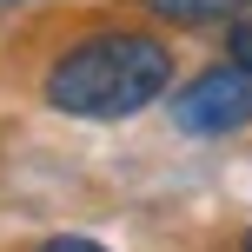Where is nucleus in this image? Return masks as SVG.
<instances>
[{
    "label": "nucleus",
    "instance_id": "nucleus-1",
    "mask_svg": "<svg viewBox=\"0 0 252 252\" xmlns=\"http://www.w3.org/2000/svg\"><path fill=\"white\" fill-rule=\"evenodd\" d=\"M173 87V47L153 33H93L47 66V106L73 120H133Z\"/></svg>",
    "mask_w": 252,
    "mask_h": 252
},
{
    "label": "nucleus",
    "instance_id": "nucleus-2",
    "mask_svg": "<svg viewBox=\"0 0 252 252\" xmlns=\"http://www.w3.org/2000/svg\"><path fill=\"white\" fill-rule=\"evenodd\" d=\"M173 126L186 139H226L239 126H252V73L239 60L206 66L199 80H186L173 93Z\"/></svg>",
    "mask_w": 252,
    "mask_h": 252
},
{
    "label": "nucleus",
    "instance_id": "nucleus-3",
    "mask_svg": "<svg viewBox=\"0 0 252 252\" xmlns=\"http://www.w3.org/2000/svg\"><path fill=\"white\" fill-rule=\"evenodd\" d=\"M159 20H179V27H206V20H232V13H246L252 0H146Z\"/></svg>",
    "mask_w": 252,
    "mask_h": 252
},
{
    "label": "nucleus",
    "instance_id": "nucleus-4",
    "mask_svg": "<svg viewBox=\"0 0 252 252\" xmlns=\"http://www.w3.org/2000/svg\"><path fill=\"white\" fill-rule=\"evenodd\" d=\"M226 60H239L246 73H252V13H239V27L226 33Z\"/></svg>",
    "mask_w": 252,
    "mask_h": 252
},
{
    "label": "nucleus",
    "instance_id": "nucleus-5",
    "mask_svg": "<svg viewBox=\"0 0 252 252\" xmlns=\"http://www.w3.org/2000/svg\"><path fill=\"white\" fill-rule=\"evenodd\" d=\"M33 252H113V246H100V239H87V232H53V239H40Z\"/></svg>",
    "mask_w": 252,
    "mask_h": 252
},
{
    "label": "nucleus",
    "instance_id": "nucleus-6",
    "mask_svg": "<svg viewBox=\"0 0 252 252\" xmlns=\"http://www.w3.org/2000/svg\"><path fill=\"white\" fill-rule=\"evenodd\" d=\"M239 252H252V232H246V239H239Z\"/></svg>",
    "mask_w": 252,
    "mask_h": 252
}]
</instances>
